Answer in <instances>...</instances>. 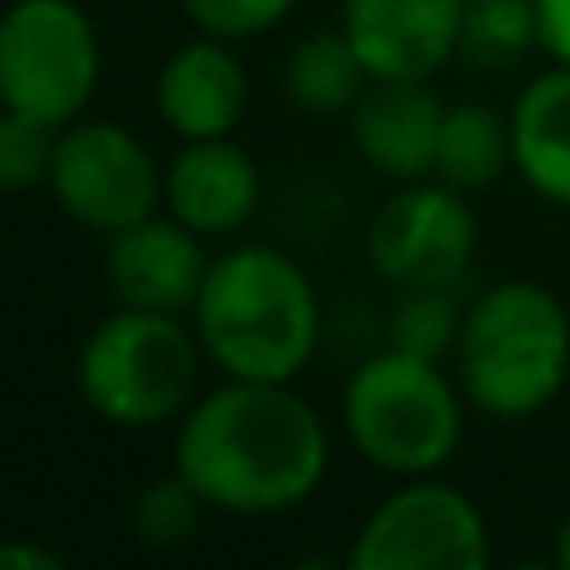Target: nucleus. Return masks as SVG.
I'll list each match as a JSON object with an SVG mask.
<instances>
[{
  "label": "nucleus",
  "mask_w": 570,
  "mask_h": 570,
  "mask_svg": "<svg viewBox=\"0 0 570 570\" xmlns=\"http://www.w3.org/2000/svg\"><path fill=\"white\" fill-rule=\"evenodd\" d=\"M176 471L210 511L285 515L331 471L325 421L291 381H230L190 401L176 431Z\"/></svg>",
  "instance_id": "nucleus-1"
},
{
  "label": "nucleus",
  "mask_w": 570,
  "mask_h": 570,
  "mask_svg": "<svg viewBox=\"0 0 570 570\" xmlns=\"http://www.w3.org/2000/svg\"><path fill=\"white\" fill-rule=\"evenodd\" d=\"M190 325L230 381H295L321 345V295L295 256L236 246L210 261Z\"/></svg>",
  "instance_id": "nucleus-2"
},
{
  "label": "nucleus",
  "mask_w": 570,
  "mask_h": 570,
  "mask_svg": "<svg viewBox=\"0 0 570 570\" xmlns=\"http://www.w3.org/2000/svg\"><path fill=\"white\" fill-rule=\"evenodd\" d=\"M455 381L471 411L531 421L570 381V311L541 281H501L465 305Z\"/></svg>",
  "instance_id": "nucleus-3"
},
{
  "label": "nucleus",
  "mask_w": 570,
  "mask_h": 570,
  "mask_svg": "<svg viewBox=\"0 0 570 570\" xmlns=\"http://www.w3.org/2000/svg\"><path fill=\"white\" fill-rule=\"evenodd\" d=\"M465 391L441 361L385 345L361 361L341 391V421L355 455L385 475H435L465 435Z\"/></svg>",
  "instance_id": "nucleus-4"
},
{
  "label": "nucleus",
  "mask_w": 570,
  "mask_h": 570,
  "mask_svg": "<svg viewBox=\"0 0 570 570\" xmlns=\"http://www.w3.org/2000/svg\"><path fill=\"white\" fill-rule=\"evenodd\" d=\"M200 335L180 315L120 305L86 335L76 355L80 401L120 431L180 421L200 385Z\"/></svg>",
  "instance_id": "nucleus-5"
},
{
  "label": "nucleus",
  "mask_w": 570,
  "mask_h": 570,
  "mask_svg": "<svg viewBox=\"0 0 570 570\" xmlns=\"http://www.w3.org/2000/svg\"><path fill=\"white\" fill-rule=\"evenodd\" d=\"M100 86V36L76 0H10L0 10V106L70 126Z\"/></svg>",
  "instance_id": "nucleus-6"
},
{
  "label": "nucleus",
  "mask_w": 570,
  "mask_h": 570,
  "mask_svg": "<svg viewBox=\"0 0 570 570\" xmlns=\"http://www.w3.org/2000/svg\"><path fill=\"white\" fill-rule=\"evenodd\" d=\"M351 570H485L491 566V525L465 491L411 475L361 521Z\"/></svg>",
  "instance_id": "nucleus-7"
},
{
  "label": "nucleus",
  "mask_w": 570,
  "mask_h": 570,
  "mask_svg": "<svg viewBox=\"0 0 570 570\" xmlns=\"http://www.w3.org/2000/svg\"><path fill=\"white\" fill-rule=\"evenodd\" d=\"M50 196L76 226L96 236L136 226L166 206V170L130 126L116 120H70L60 126Z\"/></svg>",
  "instance_id": "nucleus-8"
},
{
  "label": "nucleus",
  "mask_w": 570,
  "mask_h": 570,
  "mask_svg": "<svg viewBox=\"0 0 570 570\" xmlns=\"http://www.w3.org/2000/svg\"><path fill=\"white\" fill-rule=\"evenodd\" d=\"M475 246H481V220H475L465 190L435 176L395 186L365 226L371 271L395 291L455 285L471 271Z\"/></svg>",
  "instance_id": "nucleus-9"
},
{
  "label": "nucleus",
  "mask_w": 570,
  "mask_h": 570,
  "mask_svg": "<svg viewBox=\"0 0 570 570\" xmlns=\"http://www.w3.org/2000/svg\"><path fill=\"white\" fill-rule=\"evenodd\" d=\"M471 0H341V30L371 80H435L461 56Z\"/></svg>",
  "instance_id": "nucleus-10"
},
{
  "label": "nucleus",
  "mask_w": 570,
  "mask_h": 570,
  "mask_svg": "<svg viewBox=\"0 0 570 570\" xmlns=\"http://www.w3.org/2000/svg\"><path fill=\"white\" fill-rule=\"evenodd\" d=\"M106 285L120 305H136V311H166V315H190L196 311V295L206 285V250H200L196 230L186 220L166 216H146L136 226L106 236Z\"/></svg>",
  "instance_id": "nucleus-11"
},
{
  "label": "nucleus",
  "mask_w": 570,
  "mask_h": 570,
  "mask_svg": "<svg viewBox=\"0 0 570 570\" xmlns=\"http://www.w3.org/2000/svg\"><path fill=\"white\" fill-rule=\"evenodd\" d=\"M441 120L445 100L431 90V80H371L351 106L355 156L391 186L431 180L435 150H441Z\"/></svg>",
  "instance_id": "nucleus-12"
},
{
  "label": "nucleus",
  "mask_w": 570,
  "mask_h": 570,
  "mask_svg": "<svg viewBox=\"0 0 570 570\" xmlns=\"http://www.w3.org/2000/svg\"><path fill=\"white\" fill-rule=\"evenodd\" d=\"M250 106V76L230 40L200 36L190 46L170 50V60L156 76V110L170 136L210 140L230 136Z\"/></svg>",
  "instance_id": "nucleus-13"
},
{
  "label": "nucleus",
  "mask_w": 570,
  "mask_h": 570,
  "mask_svg": "<svg viewBox=\"0 0 570 570\" xmlns=\"http://www.w3.org/2000/svg\"><path fill=\"white\" fill-rule=\"evenodd\" d=\"M261 206V166L230 136L186 140L166 166V210L196 236H230Z\"/></svg>",
  "instance_id": "nucleus-14"
},
{
  "label": "nucleus",
  "mask_w": 570,
  "mask_h": 570,
  "mask_svg": "<svg viewBox=\"0 0 570 570\" xmlns=\"http://www.w3.org/2000/svg\"><path fill=\"white\" fill-rule=\"evenodd\" d=\"M515 176L541 200L570 210V66L551 60V70L525 80L511 106Z\"/></svg>",
  "instance_id": "nucleus-15"
},
{
  "label": "nucleus",
  "mask_w": 570,
  "mask_h": 570,
  "mask_svg": "<svg viewBox=\"0 0 570 570\" xmlns=\"http://www.w3.org/2000/svg\"><path fill=\"white\" fill-rule=\"evenodd\" d=\"M505 170H515L511 116L495 106H481V100L445 106L441 150H435V180L475 196V190H491Z\"/></svg>",
  "instance_id": "nucleus-16"
},
{
  "label": "nucleus",
  "mask_w": 570,
  "mask_h": 570,
  "mask_svg": "<svg viewBox=\"0 0 570 570\" xmlns=\"http://www.w3.org/2000/svg\"><path fill=\"white\" fill-rule=\"evenodd\" d=\"M285 100L305 116H351L361 90L371 86V70L345 40V30H311L285 56Z\"/></svg>",
  "instance_id": "nucleus-17"
},
{
  "label": "nucleus",
  "mask_w": 570,
  "mask_h": 570,
  "mask_svg": "<svg viewBox=\"0 0 570 570\" xmlns=\"http://www.w3.org/2000/svg\"><path fill=\"white\" fill-rule=\"evenodd\" d=\"M461 321L465 311L451 301V285H411L391 305L385 345L405 355H421V361H445V355H455Z\"/></svg>",
  "instance_id": "nucleus-18"
},
{
  "label": "nucleus",
  "mask_w": 570,
  "mask_h": 570,
  "mask_svg": "<svg viewBox=\"0 0 570 570\" xmlns=\"http://www.w3.org/2000/svg\"><path fill=\"white\" fill-rule=\"evenodd\" d=\"M541 50L535 0H471L461 30V56L481 66H515L521 56Z\"/></svg>",
  "instance_id": "nucleus-19"
},
{
  "label": "nucleus",
  "mask_w": 570,
  "mask_h": 570,
  "mask_svg": "<svg viewBox=\"0 0 570 570\" xmlns=\"http://www.w3.org/2000/svg\"><path fill=\"white\" fill-rule=\"evenodd\" d=\"M200 511H210L196 495V485L170 465V475H156L136 491V505H130V531H136L140 546L150 551H170V546L196 541L200 531Z\"/></svg>",
  "instance_id": "nucleus-20"
},
{
  "label": "nucleus",
  "mask_w": 570,
  "mask_h": 570,
  "mask_svg": "<svg viewBox=\"0 0 570 570\" xmlns=\"http://www.w3.org/2000/svg\"><path fill=\"white\" fill-rule=\"evenodd\" d=\"M60 126L0 106V190H40L50 186Z\"/></svg>",
  "instance_id": "nucleus-21"
},
{
  "label": "nucleus",
  "mask_w": 570,
  "mask_h": 570,
  "mask_svg": "<svg viewBox=\"0 0 570 570\" xmlns=\"http://www.w3.org/2000/svg\"><path fill=\"white\" fill-rule=\"evenodd\" d=\"M301 0H180L186 20L200 36H220V40H256L266 30H276Z\"/></svg>",
  "instance_id": "nucleus-22"
},
{
  "label": "nucleus",
  "mask_w": 570,
  "mask_h": 570,
  "mask_svg": "<svg viewBox=\"0 0 570 570\" xmlns=\"http://www.w3.org/2000/svg\"><path fill=\"white\" fill-rule=\"evenodd\" d=\"M535 20H541V50L570 66V0H535Z\"/></svg>",
  "instance_id": "nucleus-23"
},
{
  "label": "nucleus",
  "mask_w": 570,
  "mask_h": 570,
  "mask_svg": "<svg viewBox=\"0 0 570 570\" xmlns=\"http://www.w3.org/2000/svg\"><path fill=\"white\" fill-rule=\"evenodd\" d=\"M60 566L66 561L36 541H0V570H60Z\"/></svg>",
  "instance_id": "nucleus-24"
},
{
  "label": "nucleus",
  "mask_w": 570,
  "mask_h": 570,
  "mask_svg": "<svg viewBox=\"0 0 570 570\" xmlns=\"http://www.w3.org/2000/svg\"><path fill=\"white\" fill-rule=\"evenodd\" d=\"M551 561L561 566V570H570V515L561 521V531H556V546H551Z\"/></svg>",
  "instance_id": "nucleus-25"
}]
</instances>
